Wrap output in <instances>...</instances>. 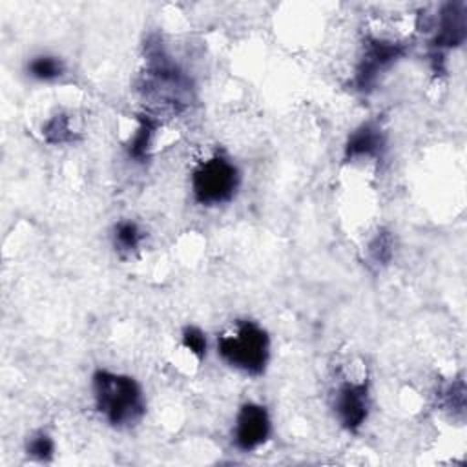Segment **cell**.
<instances>
[{
  "label": "cell",
  "instance_id": "2e32d148",
  "mask_svg": "<svg viewBox=\"0 0 467 467\" xmlns=\"http://www.w3.org/2000/svg\"><path fill=\"white\" fill-rule=\"evenodd\" d=\"M181 343L197 359H202L206 356L208 341H206V334L199 327L186 325L181 332Z\"/></svg>",
  "mask_w": 467,
  "mask_h": 467
},
{
  "label": "cell",
  "instance_id": "7c38bea8",
  "mask_svg": "<svg viewBox=\"0 0 467 467\" xmlns=\"http://www.w3.org/2000/svg\"><path fill=\"white\" fill-rule=\"evenodd\" d=\"M144 241L142 228L131 219H119L111 226V243L113 248L122 255L135 254Z\"/></svg>",
  "mask_w": 467,
  "mask_h": 467
},
{
  "label": "cell",
  "instance_id": "4fadbf2b",
  "mask_svg": "<svg viewBox=\"0 0 467 467\" xmlns=\"http://www.w3.org/2000/svg\"><path fill=\"white\" fill-rule=\"evenodd\" d=\"M42 135L51 144H64L75 140V130L71 126L69 117L64 113L47 119L42 124Z\"/></svg>",
  "mask_w": 467,
  "mask_h": 467
},
{
  "label": "cell",
  "instance_id": "52a82bcc",
  "mask_svg": "<svg viewBox=\"0 0 467 467\" xmlns=\"http://www.w3.org/2000/svg\"><path fill=\"white\" fill-rule=\"evenodd\" d=\"M272 434V420L265 405L244 401L235 414L232 441L237 451L252 452L263 447Z\"/></svg>",
  "mask_w": 467,
  "mask_h": 467
},
{
  "label": "cell",
  "instance_id": "ba28073f",
  "mask_svg": "<svg viewBox=\"0 0 467 467\" xmlns=\"http://www.w3.org/2000/svg\"><path fill=\"white\" fill-rule=\"evenodd\" d=\"M385 144L387 140L381 126L374 120H367L348 133L343 148V157L347 162L374 161L381 157Z\"/></svg>",
  "mask_w": 467,
  "mask_h": 467
},
{
  "label": "cell",
  "instance_id": "5b68a950",
  "mask_svg": "<svg viewBox=\"0 0 467 467\" xmlns=\"http://www.w3.org/2000/svg\"><path fill=\"white\" fill-rule=\"evenodd\" d=\"M330 407L337 423L348 431L358 432L370 410V385L365 376L341 378L330 396Z\"/></svg>",
  "mask_w": 467,
  "mask_h": 467
},
{
  "label": "cell",
  "instance_id": "8fae6325",
  "mask_svg": "<svg viewBox=\"0 0 467 467\" xmlns=\"http://www.w3.org/2000/svg\"><path fill=\"white\" fill-rule=\"evenodd\" d=\"M26 75L36 82H57L66 73V64L60 57L53 53H36L31 58H27Z\"/></svg>",
  "mask_w": 467,
  "mask_h": 467
},
{
  "label": "cell",
  "instance_id": "5bb4252c",
  "mask_svg": "<svg viewBox=\"0 0 467 467\" xmlns=\"http://www.w3.org/2000/svg\"><path fill=\"white\" fill-rule=\"evenodd\" d=\"M26 454L36 462H49L55 456V440L46 431H35L26 440Z\"/></svg>",
  "mask_w": 467,
  "mask_h": 467
},
{
  "label": "cell",
  "instance_id": "3957f363",
  "mask_svg": "<svg viewBox=\"0 0 467 467\" xmlns=\"http://www.w3.org/2000/svg\"><path fill=\"white\" fill-rule=\"evenodd\" d=\"M146 69L142 91L153 102L181 109L190 100V78L179 69L159 42L146 44Z\"/></svg>",
  "mask_w": 467,
  "mask_h": 467
},
{
  "label": "cell",
  "instance_id": "30bf717a",
  "mask_svg": "<svg viewBox=\"0 0 467 467\" xmlns=\"http://www.w3.org/2000/svg\"><path fill=\"white\" fill-rule=\"evenodd\" d=\"M157 130H159V122L153 115H139L137 126L130 133L124 146L128 157L133 162H146L150 159Z\"/></svg>",
  "mask_w": 467,
  "mask_h": 467
},
{
  "label": "cell",
  "instance_id": "8992f818",
  "mask_svg": "<svg viewBox=\"0 0 467 467\" xmlns=\"http://www.w3.org/2000/svg\"><path fill=\"white\" fill-rule=\"evenodd\" d=\"M407 47L400 40L385 36H368L363 44L361 57L356 66L354 86L359 91H368L376 86L378 78L389 71L403 55Z\"/></svg>",
  "mask_w": 467,
  "mask_h": 467
},
{
  "label": "cell",
  "instance_id": "7a4b0ae2",
  "mask_svg": "<svg viewBox=\"0 0 467 467\" xmlns=\"http://www.w3.org/2000/svg\"><path fill=\"white\" fill-rule=\"evenodd\" d=\"M217 354L234 370L257 378L270 363V336L257 321L237 319L217 336Z\"/></svg>",
  "mask_w": 467,
  "mask_h": 467
},
{
  "label": "cell",
  "instance_id": "9a60e30c",
  "mask_svg": "<svg viewBox=\"0 0 467 467\" xmlns=\"http://www.w3.org/2000/svg\"><path fill=\"white\" fill-rule=\"evenodd\" d=\"M367 252H368V259L374 263V265H387L394 254V239L389 232H378L368 246H367Z\"/></svg>",
  "mask_w": 467,
  "mask_h": 467
},
{
  "label": "cell",
  "instance_id": "6da1fadb",
  "mask_svg": "<svg viewBox=\"0 0 467 467\" xmlns=\"http://www.w3.org/2000/svg\"><path fill=\"white\" fill-rule=\"evenodd\" d=\"M93 405L113 429H130L146 414V396L140 383L124 372L97 368L91 376Z\"/></svg>",
  "mask_w": 467,
  "mask_h": 467
},
{
  "label": "cell",
  "instance_id": "9c48e42d",
  "mask_svg": "<svg viewBox=\"0 0 467 467\" xmlns=\"http://www.w3.org/2000/svg\"><path fill=\"white\" fill-rule=\"evenodd\" d=\"M465 33H467L465 4L462 2L445 4L438 15V26L431 42L436 51V57L445 49L462 46L465 40Z\"/></svg>",
  "mask_w": 467,
  "mask_h": 467
},
{
  "label": "cell",
  "instance_id": "277c9868",
  "mask_svg": "<svg viewBox=\"0 0 467 467\" xmlns=\"http://www.w3.org/2000/svg\"><path fill=\"white\" fill-rule=\"evenodd\" d=\"M241 186L239 166L223 153L202 159L190 175L193 201L201 206L213 208L230 202Z\"/></svg>",
  "mask_w": 467,
  "mask_h": 467
}]
</instances>
